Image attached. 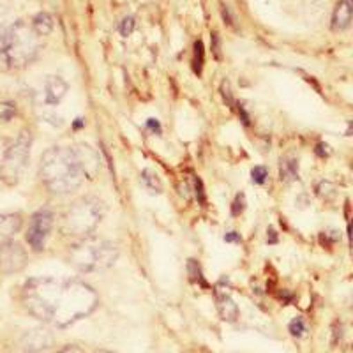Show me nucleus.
<instances>
[{
  "label": "nucleus",
  "instance_id": "obj_7",
  "mask_svg": "<svg viewBox=\"0 0 353 353\" xmlns=\"http://www.w3.org/2000/svg\"><path fill=\"white\" fill-rule=\"evenodd\" d=\"M53 223H55V216L50 209H41L30 217V223H28L27 228V239L28 245L34 249V251H43L44 242L50 237L52 233Z\"/></svg>",
  "mask_w": 353,
  "mask_h": 353
},
{
  "label": "nucleus",
  "instance_id": "obj_33",
  "mask_svg": "<svg viewBox=\"0 0 353 353\" xmlns=\"http://www.w3.org/2000/svg\"><path fill=\"white\" fill-rule=\"evenodd\" d=\"M276 244L277 242V235H276V230H272V228H269V244Z\"/></svg>",
  "mask_w": 353,
  "mask_h": 353
},
{
  "label": "nucleus",
  "instance_id": "obj_20",
  "mask_svg": "<svg viewBox=\"0 0 353 353\" xmlns=\"http://www.w3.org/2000/svg\"><path fill=\"white\" fill-rule=\"evenodd\" d=\"M316 194L325 201H332L337 196V189L332 182L321 181L316 184Z\"/></svg>",
  "mask_w": 353,
  "mask_h": 353
},
{
  "label": "nucleus",
  "instance_id": "obj_34",
  "mask_svg": "<svg viewBox=\"0 0 353 353\" xmlns=\"http://www.w3.org/2000/svg\"><path fill=\"white\" fill-rule=\"evenodd\" d=\"M72 128H74V129L83 128V119H77V122H74V124H72Z\"/></svg>",
  "mask_w": 353,
  "mask_h": 353
},
{
  "label": "nucleus",
  "instance_id": "obj_32",
  "mask_svg": "<svg viewBox=\"0 0 353 353\" xmlns=\"http://www.w3.org/2000/svg\"><path fill=\"white\" fill-rule=\"evenodd\" d=\"M348 239L353 248V219H348Z\"/></svg>",
  "mask_w": 353,
  "mask_h": 353
},
{
  "label": "nucleus",
  "instance_id": "obj_12",
  "mask_svg": "<svg viewBox=\"0 0 353 353\" xmlns=\"http://www.w3.org/2000/svg\"><path fill=\"white\" fill-rule=\"evenodd\" d=\"M69 90V85L61 77H48L44 81V101L46 105L57 106L65 97Z\"/></svg>",
  "mask_w": 353,
  "mask_h": 353
},
{
  "label": "nucleus",
  "instance_id": "obj_35",
  "mask_svg": "<svg viewBox=\"0 0 353 353\" xmlns=\"http://www.w3.org/2000/svg\"><path fill=\"white\" fill-rule=\"evenodd\" d=\"M346 134H348V137H353V121L348 122V129H346Z\"/></svg>",
  "mask_w": 353,
  "mask_h": 353
},
{
  "label": "nucleus",
  "instance_id": "obj_21",
  "mask_svg": "<svg viewBox=\"0 0 353 353\" xmlns=\"http://www.w3.org/2000/svg\"><path fill=\"white\" fill-rule=\"evenodd\" d=\"M193 71L196 74H200L201 69H203V62H205V50H203V43L201 41H194L193 46Z\"/></svg>",
  "mask_w": 353,
  "mask_h": 353
},
{
  "label": "nucleus",
  "instance_id": "obj_8",
  "mask_svg": "<svg viewBox=\"0 0 353 353\" xmlns=\"http://www.w3.org/2000/svg\"><path fill=\"white\" fill-rule=\"evenodd\" d=\"M28 263V254L25 248L18 242L4 245L0 249V272L6 276L21 272Z\"/></svg>",
  "mask_w": 353,
  "mask_h": 353
},
{
  "label": "nucleus",
  "instance_id": "obj_2",
  "mask_svg": "<svg viewBox=\"0 0 353 353\" xmlns=\"http://www.w3.org/2000/svg\"><path fill=\"white\" fill-rule=\"evenodd\" d=\"M39 176L50 193L65 196L74 193L83 184V166L72 147H52L41 156Z\"/></svg>",
  "mask_w": 353,
  "mask_h": 353
},
{
  "label": "nucleus",
  "instance_id": "obj_24",
  "mask_svg": "<svg viewBox=\"0 0 353 353\" xmlns=\"http://www.w3.org/2000/svg\"><path fill=\"white\" fill-rule=\"evenodd\" d=\"M244 210H245V194L239 193L237 196H235V200H233V203H232V214L237 217V216H241Z\"/></svg>",
  "mask_w": 353,
  "mask_h": 353
},
{
  "label": "nucleus",
  "instance_id": "obj_23",
  "mask_svg": "<svg viewBox=\"0 0 353 353\" xmlns=\"http://www.w3.org/2000/svg\"><path fill=\"white\" fill-rule=\"evenodd\" d=\"M251 176H253L254 184L261 185L267 182V176H269V170L267 166H254L253 172H251Z\"/></svg>",
  "mask_w": 353,
  "mask_h": 353
},
{
  "label": "nucleus",
  "instance_id": "obj_6",
  "mask_svg": "<svg viewBox=\"0 0 353 353\" xmlns=\"http://www.w3.org/2000/svg\"><path fill=\"white\" fill-rule=\"evenodd\" d=\"M30 147H32V134L28 129H23L17 140L9 145L0 163V181L6 185H17L20 182L21 175L27 170Z\"/></svg>",
  "mask_w": 353,
  "mask_h": 353
},
{
  "label": "nucleus",
  "instance_id": "obj_17",
  "mask_svg": "<svg viewBox=\"0 0 353 353\" xmlns=\"http://www.w3.org/2000/svg\"><path fill=\"white\" fill-rule=\"evenodd\" d=\"M141 182H143L145 188L149 189L150 193L154 194H161L165 191L163 182H161V179L152 172V170H143V172H141Z\"/></svg>",
  "mask_w": 353,
  "mask_h": 353
},
{
  "label": "nucleus",
  "instance_id": "obj_31",
  "mask_svg": "<svg viewBox=\"0 0 353 353\" xmlns=\"http://www.w3.org/2000/svg\"><path fill=\"white\" fill-rule=\"evenodd\" d=\"M225 241L226 242H235V244H239V242H241V235H239L237 232H228L225 235Z\"/></svg>",
  "mask_w": 353,
  "mask_h": 353
},
{
  "label": "nucleus",
  "instance_id": "obj_26",
  "mask_svg": "<svg viewBox=\"0 0 353 353\" xmlns=\"http://www.w3.org/2000/svg\"><path fill=\"white\" fill-rule=\"evenodd\" d=\"M194 193H196V198L198 201H200L201 205L207 203V196H205V188H203V182L198 179V176H194Z\"/></svg>",
  "mask_w": 353,
  "mask_h": 353
},
{
  "label": "nucleus",
  "instance_id": "obj_22",
  "mask_svg": "<svg viewBox=\"0 0 353 353\" xmlns=\"http://www.w3.org/2000/svg\"><path fill=\"white\" fill-rule=\"evenodd\" d=\"M290 334L295 337H302L305 334V330H307V327H305V321L304 318H293L292 321H290Z\"/></svg>",
  "mask_w": 353,
  "mask_h": 353
},
{
  "label": "nucleus",
  "instance_id": "obj_37",
  "mask_svg": "<svg viewBox=\"0 0 353 353\" xmlns=\"http://www.w3.org/2000/svg\"><path fill=\"white\" fill-rule=\"evenodd\" d=\"M96 353H112V352H106V350H97Z\"/></svg>",
  "mask_w": 353,
  "mask_h": 353
},
{
  "label": "nucleus",
  "instance_id": "obj_11",
  "mask_svg": "<svg viewBox=\"0 0 353 353\" xmlns=\"http://www.w3.org/2000/svg\"><path fill=\"white\" fill-rule=\"evenodd\" d=\"M74 149H77L78 157L81 161V166H83V172L87 179H96L97 173L101 170V159L97 156L96 150L87 143H77L74 145Z\"/></svg>",
  "mask_w": 353,
  "mask_h": 353
},
{
  "label": "nucleus",
  "instance_id": "obj_1",
  "mask_svg": "<svg viewBox=\"0 0 353 353\" xmlns=\"http://www.w3.org/2000/svg\"><path fill=\"white\" fill-rule=\"evenodd\" d=\"M27 311L34 318L53 325H72L88 316L97 307L96 290L80 279L34 277L28 279L21 293Z\"/></svg>",
  "mask_w": 353,
  "mask_h": 353
},
{
  "label": "nucleus",
  "instance_id": "obj_10",
  "mask_svg": "<svg viewBox=\"0 0 353 353\" xmlns=\"http://www.w3.org/2000/svg\"><path fill=\"white\" fill-rule=\"evenodd\" d=\"M21 226H23V217L20 212L0 214V249L11 244Z\"/></svg>",
  "mask_w": 353,
  "mask_h": 353
},
{
  "label": "nucleus",
  "instance_id": "obj_36",
  "mask_svg": "<svg viewBox=\"0 0 353 353\" xmlns=\"http://www.w3.org/2000/svg\"><path fill=\"white\" fill-rule=\"evenodd\" d=\"M334 332H336V334H339V325H336V327H334ZM334 345H336V343H337V337H334Z\"/></svg>",
  "mask_w": 353,
  "mask_h": 353
},
{
  "label": "nucleus",
  "instance_id": "obj_14",
  "mask_svg": "<svg viewBox=\"0 0 353 353\" xmlns=\"http://www.w3.org/2000/svg\"><path fill=\"white\" fill-rule=\"evenodd\" d=\"M216 307L221 320L228 321V323L239 320V305L226 293H216Z\"/></svg>",
  "mask_w": 353,
  "mask_h": 353
},
{
  "label": "nucleus",
  "instance_id": "obj_28",
  "mask_svg": "<svg viewBox=\"0 0 353 353\" xmlns=\"http://www.w3.org/2000/svg\"><path fill=\"white\" fill-rule=\"evenodd\" d=\"M212 52L216 55V59H221V41L217 32H212Z\"/></svg>",
  "mask_w": 353,
  "mask_h": 353
},
{
  "label": "nucleus",
  "instance_id": "obj_30",
  "mask_svg": "<svg viewBox=\"0 0 353 353\" xmlns=\"http://www.w3.org/2000/svg\"><path fill=\"white\" fill-rule=\"evenodd\" d=\"M59 353H85V352L80 348V346H77V345H68V346H64V348H62Z\"/></svg>",
  "mask_w": 353,
  "mask_h": 353
},
{
  "label": "nucleus",
  "instance_id": "obj_9",
  "mask_svg": "<svg viewBox=\"0 0 353 353\" xmlns=\"http://www.w3.org/2000/svg\"><path fill=\"white\" fill-rule=\"evenodd\" d=\"M53 334L46 329H30L21 336L20 346L25 353H41L53 345Z\"/></svg>",
  "mask_w": 353,
  "mask_h": 353
},
{
  "label": "nucleus",
  "instance_id": "obj_38",
  "mask_svg": "<svg viewBox=\"0 0 353 353\" xmlns=\"http://www.w3.org/2000/svg\"><path fill=\"white\" fill-rule=\"evenodd\" d=\"M352 302H353V293H352Z\"/></svg>",
  "mask_w": 353,
  "mask_h": 353
},
{
  "label": "nucleus",
  "instance_id": "obj_15",
  "mask_svg": "<svg viewBox=\"0 0 353 353\" xmlns=\"http://www.w3.org/2000/svg\"><path fill=\"white\" fill-rule=\"evenodd\" d=\"M279 173H281V181L295 182L299 179V163L292 157H285L279 165Z\"/></svg>",
  "mask_w": 353,
  "mask_h": 353
},
{
  "label": "nucleus",
  "instance_id": "obj_3",
  "mask_svg": "<svg viewBox=\"0 0 353 353\" xmlns=\"http://www.w3.org/2000/svg\"><path fill=\"white\" fill-rule=\"evenodd\" d=\"M43 44L32 23L18 20L0 28V65L4 69H23L32 64Z\"/></svg>",
  "mask_w": 353,
  "mask_h": 353
},
{
  "label": "nucleus",
  "instance_id": "obj_16",
  "mask_svg": "<svg viewBox=\"0 0 353 353\" xmlns=\"http://www.w3.org/2000/svg\"><path fill=\"white\" fill-rule=\"evenodd\" d=\"M32 27L41 37L52 34V30H53L52 14H48V12H39V14H36L32 20Z\"/></svg>",
  "mask_w": 353,
  "mask_h": 353
},
{
  "label": "nucleus",
  "instance_id": "obj_13",
  "mask_svg": "<svg viewBox=\"0 0 353 353\" xmlns=\"http://www.w3.org/2000/svg\"><path fill=\"white\" fill-rule=\"evenodd\" d=\"M353 20V0H339L332 12V30H345Z\"/></svg>",
  "mask_w": 353,
  "mask_h": 353
},
{
  "label": "nucleus",
  "instance_id": "obj_25",
  "mask_svg": "<svg viewBox=\"0 0 353 353\" xmlns=\"http://www.w3.org/2000/svg\"><path fill=\"white\" fill-rule=\"evenodd\" d=\"M134 25H137L134 18H131V17L124 18V20H122L121 23H119V32H121L124 37L131 36V32H132V30H134Z\"/></svg>",
  "mask_w": 353,
  "mask_h": 353
},
{
  "label": "nucleus",
  "instance_id": "obj_5",
  "mask_svg": "<svg viewBox=\"0 0 353 353\" xmlns=\"http://www.w3.org/2000/svg\"><path fill=\"white\" fill-rule=\"evenodd\" d=\"M105 216V203L96 196H83L72 201L62 216V232L69 237L87 239L99 226Z\"/></svg>",
  "mask_w": 353,
  "mask_h": 353
},
{
  "label": "nucleus",
  "instance_id": "obj_29",
  "mask_svg": "<svg viewBox=\"0 0 353 353\" xmlns=\"http://www.w3.org/2000/svg\"><path fill=\"white\" fill-rule=\"evenodd\" d=\"M145 125H147V129H149V131H152L154 134H161V124H159V121H156V119H149Z\"/></svg>",
  "mask_w": 353,
  "mask_h": 353
},
{
  "label": "nucleus",
  "instance_id": "obj_18",
  "mask_svg": "<svg viewBox=\"0 0 353 353\" xmlns=\"http://www.w3.org/2000/svg\"><path fill=\"white\" fill-rule=\"evenodd\" d=\"M188 274L189 277H191V281L198 283V285L205 286V288H209V283H207V279H205L201 265L198 263V260H194V258L188 260Z\"/></svg>",
  "mask_w": 353,
  "mask_h": 353
},
{
  "label": "nucleus",
  "instance_id": "obj_4",
  "mask_svg": "<svg viewBox=\"0 0 353 353\" xmlns=\"http://www.w3.org/2000/svg\"><path fill=\"white\" fill-rule=\"evenodd\" d=\"M119 258V249L105 239H80L69 249V261L80 272H97L110 269Z\"/></svg>",
  "mask_w": 353,
  "mask_h": 353
},
{
  "label": "nucleus",
  "instance_id": "obj_27",
  "mask_svg": "<svg viewBox=\"0 0 353 353\" xmlns=\"http://www.w3.org/2000/svg\"><path fill=\"white\" fill-rule=\"evenodd\" d=\"M314 154H316L318 157H329L330 147L327 143H323V141H320V143H316V147H314Z\"/></svg>",
  "mask_w": 353,
  "mask_h": 353
},
{
  "label": "nucleus",
  "instance_id": "obj_19",
  "mask_svg": "<svg viewBox=\"0 0 353 353\" xmlns=\"http://www.w3.org/2000/svg\"><path fill=\"white\" fill-rule=\"evenodd\" d=\"M219 92H221V97H223V99H225L226 106H228V108H232L233 112H237L239 101L235 99V96H233L232 85H230V81H228V80H223V81H221Z\"/></svg>",
  "mask_w": 353,
  "mask_h": 353
}]
</instances>
